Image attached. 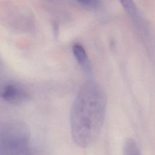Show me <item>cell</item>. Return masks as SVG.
<instances>
[{
  "label": "cell",
  "mask_w": 155,
  "mask_h": 155,
  "mask_svg": "<svg viewBox=\"0 0 155 155\" xmlns=\"http://www.w3.org/2000/svg\"><path fill=\"white\" fill-rule=\"evenodd\" d=\"M120 2L140 35L143 37L147 36V28L145 20L134 2L131 1H122Z\"/></svg>",
  "instance_id": "7a4b0ae2"
},
{
  "label": "cell",
  "mask_w": 155,
  "mask_h": 155,
  "mask_svg": "<svg viewBox=\"0 0 155 155\" xmlns=\"http://www.w3.org/2000/svg\"><path fill=\"white\" fill-rule=\"evenodd\" d=\"M106 108L107 95L103 87L93 80L85 81L74 98L70 114L71 134L78 147L87 148L97 139Z\"/></svg>",
  "instance_id": "6da1fadb"
},
{
  "label": "cell",
  "mask_w": 155,
  "mask_h": 155,
  "mask_svg": "<svg viewBox=\"0 0 155 155\" xmlns=\"http://www.w3.org/2000/svg\"><path fill=\"white\" fill-rule=\"evenodd\" d=\"M1 96L5 101L11 104L23 102L28 97L27 91L22 87L15 84H9L4 87Z\"/></svg>",
  "instance_id": "3957f363"
},
{
  "label": "cell",
  "mask_w": 155,
  "mask_h": 155,
  "mask_svg": "<svg viewBox=\"0 0 155 155\" xmlns=\"http://www.w3.org/2000/svg\"><path fill=\"white\" fill-rule=\"evenodd\" d=\"M72 51L78 62L87 73L91 71V66L88 56L84 47L79 44L74 43L72 46Z\"/></svg>",
  "instance_id": "277c9868"
},
{
  "label": "cell",
  "mask_w": 155,
  "mask_h": 155,
  "mask_svg": "<svg viewBox=\"0 0 155 155\" xmlns=\"http://www.w3.org/2000/svg\"><path fill=\"white\" fill-rule=\"evenodd\" d=\"M123 155H142L137 142L133 139H127L125 142Z\"/></svg>",
  "instance_id": "5b68a950"
},
{
  "label": "cell",
  "mask_w": 155,
  "mask_h": 155,
  "mask_svg": "<svg viewBox=\"0 0 155 155\" xmlns=\"http://www.w3.org/2000/svg\"><path fill=\"white\" fill-rule=\"evenodd\" d=\"M76 2L80 5L89 9H95L100 4V2L96 0H80Z\"/></svg>",
  "instance_id": "8992f818"
}]
</instances>
